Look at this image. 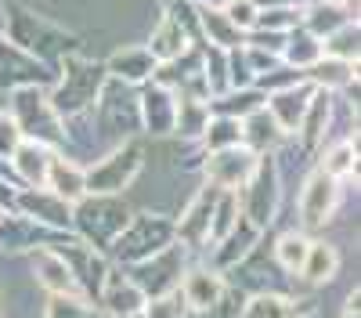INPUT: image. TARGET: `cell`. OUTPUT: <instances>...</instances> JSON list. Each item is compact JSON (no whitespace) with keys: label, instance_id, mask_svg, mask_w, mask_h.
<instances>
[{"label":"cell","instance_id":"17","mask_svg":"<svg viewBox=\"0 0 361 318\" xmlns=\"http://www.w3.org/2000/svg\"><path fill=\"white\" fill-rule=\"evenodd\" d=\"M235 221H238V199L235 195H221V202L214 207V214H209L206 236H214V243L228 239L231 231H235Z\"/></svg>","mask_w":361,"mask_h":318},{"label":"cell","instance_id":"2","mask_svg":"<svg viewBox=\"0 0 361 318\" xmlns=\"http://www.w3.org/2000/svg\"><path fill=\"white\" fill-rule=\"evenodd\" d=\"M180 275H185V253H180L177 246H166L156 257H148V260H141V264L130 268V282L145 293V300L173 293Z\"/></svg>","mask_w":361,"mask_h":318},{"label":"cell","instance_id":"15","mask_svg":"<svg viewBox=\"0 0 361 318\" xmlns=\"http://www.w3.org/2000/svg\"><path fill=\"white\" fill-rule=\"evenodd\" d=\"M307 250H311L307 236L286 231V236L279 239V246H275V264H279V268H286V271H300V264H304Z\"/></svg>","mask_w":361,"mask_h":318},{"label":"cell","instance_id":"6","mask_svg":"<svg viewBox=\"0 0 361 318\" xmlns=\"http://www.w3.org/2000/svg\"><path fill=\"white\" fill-rule=\"evenodd\" d=\"M33 275H37V282L47 289L51 297H58V293H80L69 260L51 253V250H37L33 253Z\"/></svg>","mask_w":361,"mask_h":318},{"label":"cell","instance_id":"24","mask_svg":"<svg viewBox=\"0 0 361 318\" xmlns=\"http://www.w3.org/2000/svg\"><path fill=\"white\" fill-rule=\"evenodd\" d=\"M329 4H333V8H336V4H347V0H329Z\"/></svg>","mask_w":361,"mask_h":318},{"label":"cell","instance_id":"14","mask_svg":"<svg viewBox=\"0 0 361 318\" xmlns=\"http://www.w3.org/2000/svg\"><path fill=\"white\" fill-rule=\"evenodd\" d=\"M214 202H217L214 192H202V195L192 202L188 217L180 221V236H185V239H202V236H206V228H209V214H214Z\"/></svg>","mask_w":361,"mask_h":318},{"label":"cell","instance_id":"25","mask_svg":"<svg viewBox=\"0 0 361 318\" xmlns=\"http://www.w3.org/2000/svg\"><path fill=\"white\" fill-rule=\"evenodd\" d=\"M123 318H145V314H141V311H137V314H123Z\"/></svg>","mask_w":361,"mask_h":318},{"label":"cell","instance_id":"1","mask_svg":"<svg viewBox=\"0 0 361 318\" xmlns=\"http://www.w3.org/2000/svg\"><path fill=\"white\" fill-rule=\"evenodd\" d=\"M166 246H170V224L163 217H137L127 231H119V239L112 243V257L134 268Z\"/></svg>","mask_w":361,"mask_h":318},{"label":"cell","instance_id":"21","mask_svg":"<svg viewBox=\"0 0 361 318\" xmlns=\"http://www.w3.org/2000/svg\"><path fill=\"white\" fill-rule=\"evenodd\" d=\"M180 47H185V37H180V29L173 25V22H163L159 25V37L152 40V58H173V54H180Z\"/></svg>","mask_w":361,"mask_h":318},{"label":"cell","instance_id":"3","mask_svg":"<svg viewBox=\"0 0 361 318\" xmlns=\"http://www.w3.org/2000/svg\"><path fill=\"white\" fill-rule=\"evenodd\" d=\"M127 221H130L127 207H119L116 199H94V202H83L76 210V228L83 231V239L102 246V250L119 239V231L127 228Z\"/></svg>","mask_w":361,"mask_h":318},{"label":"cell","instance_id":"10","mask_svg":"<svg viewBox=\"0 0 361 318\" xmlns=\"http://www.w3.org/2000/svg\"><path fill=\"white\" fill-rule=\"evenodd\" d=\"M105 307L112 311V314H137L141 307H145V293L130 282V279H123V275H112L109 279V286H105Z\"/></svg>","mask_w":361,"mask_h":318},{"label":"cell","instance_id":"13","mask_svg":"<svg viewBox=\"0 0 361 318\" xmlns=\"http://www.w3.org/2000/svg\"><path fill=\"white\" fill-rule=\"evenodd\" d=\"M18 202H22V210H25L29 217H40V221L54 224V228H66V224L73 221L62 199H44V195H33V192H25V195H22Z\"/></svg>","mask_w":361,"mask_h":318},{"label":"cell","instance_id":"8","mask_svg":"<svg viewBox=\"0 0 361 318\" xmlns=\"http://www.w3.org/2000/svg\"><path fill=\"white\" fill-rule=\"evenodd\" d=\"M253 166H257V159L238 152L235 145L231 149H217L214 159H209V173H214V181H221V185H246Z\"/></svg>","mask_w":361,"mask_h":318},{"label":"cell","instance_id":"9","mask_svg":"<svg viewBox=\"0 0 361 318\" xmlns=\"http://www.w3.org/2000/svg\"><path fill=\"white\" fill-rule=\"evenodd\" d=\"M336 268H340V257H336V250L333 246H325V243H314L311 250H307V257H304V264H300V279L304 282H311V286H322V282H329L336 275Z\"/></svg>","mask_w":361,"mask_h":318},{"label":"cell","instance_id":"5","mask_svg":"<svg viewBox=\"0 0 361 318\" xmlns=\"http://www.w3.org/2000/svg\"><path fill=\"white\" fill-rule=\"evenodd\" d=\"M336 207V178L329 173H314V178L304 185V195H300V214H304L307 228H322L329 221Z\"/></svg>","mask_w":361,"mask_h":318},{"label":"cell","instance_id":"18","mask_svg":"<svg viewBox=\"0 0 361 318\" xmlns=\"http://www.w3.org/2000/svg\"><path fill=\"white\" fill-rule=\"evenodd\" d=\"M243 318H293V304L279 293H257L246 300Z\"/></svg>","mask_w":361,"mask_h":318},{"label":"cell","instance_id":"20","mask_svg":"<svg viewBox=\"0 0 361 318\" xmlns=\"http://www.w3.org/2000/svg\"><path fill=\"white\" fill-rule=\"evenodd\" d=\"M145 318H185V297H180V289L163 293V297H148Z\"/></svg>","mask_w":361,"mask_h":318},{"label":"cell","instance_id":"16","mask_svg":"<svg viewBox=\"0 0 361 318\" xmlns=\"http://www.w3.org/2000/svg\"><path fill=\"white\" fill-rule=\"evenodd\" d=\"M156 69V58L148 51H119L112 58V73H119L123 80H145Z\"/></svg>","mask_w":361,"mask_h":318},{"label":"cell","instance_id":"4","mask_svg":"<svg viewBox=\"0 0 361 318\" xmlns=\"http://www.w3.org/2000/svg\"><path fill=\"white\" fill-rule=\"evenodd\" d=\"M137 166H141V152H137V145H127V149H119V152H112L102 166H94L87 173V188H94V192H102V195H109V192H116L119 185H127L134 173H137Z\"/></svg>","mask_w":361,"mask_h":318},{"label":"cell","instance_id":"19","mask_svg":"<svg viewBox=\"0 0 361 318\" xmlns=\"http://www.w3.org/2000/svg\"><path fill=\"white\" fill-rule=\"evenodd\" d=\"M44 318H94V314H90V307L80 293H58V297H51Z\"/></svg>","mask_w":361,"mask_h":318},{"label":"cell","instance_id":"7","mask_svg":"<svg viewBox=\"0 0 361 318\" xmlns=\"http://www.w3.org/2000/svg\"><path fill=\"white\" fill-rule=\"evenodd\" d=\"M180 297H185V304L195 307V311H214V307L224 300V293H221V279L209 271V268H195V271H188Z\"/></svg>","mask_w":361,"mask_h":318},{"label":"cell","instance_id":"23","mask_svg":"<svg viewBox=\"0 0 361 318\" xmlns=\"http://www.w3.org/2000/svg\"><path fill=\"white\" fill-rule=\"evenodd\" d=\"M15 123H8L4 116H0V152H15Z\"/></svg>","mask_w":361,"mask_h":318},{"label":"cell","instance_id":"22","mask_svg":"<svg viewBox=\"0 0 361 318\" xmlns=\"http://www.w3.org/2000/svg\"><path fill=\"white\" fill-rule=\"evenodd\" d=\"M357 163V152L350 149V145H340V149L333 156H325V173L329 178H343V173H350Z\"/></svg>","mask_w":361,"mask_h":318},{"label":"cell","instance_id":"11","mask_svg":"<svg viewBox=\"0 0 361 318\" xmlns=\"http://www.w3.org/2000/svg\"><path fill=\"white\" fill-rule=\"evenodd\" d=\"M47 178H51V188H54V195L58 199H80L83 192H87V178L73 166V163H62V159H54L51 163V170H47Z\"/></svg>","mask_w":361,"mask_h":318},{"label":"cell","instance_id":"12","mask_svg":"<svg viewBox=\"0 0 361 318\" xmlns=\"http://www.w3.org/2000/svg\"><path fill=\"white\" fill-rule=\"evenodd\" d=\"M15 156V166L25 181H44L47 170H51V152L44 149V145H18V149L11 152Z\"/></svg>","mask_w":361,"mask_h":318}]
</instances>
